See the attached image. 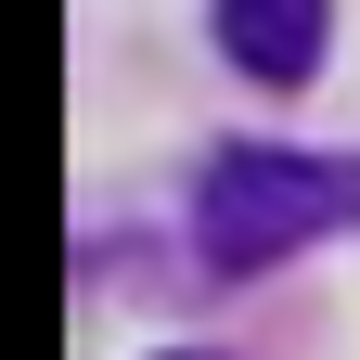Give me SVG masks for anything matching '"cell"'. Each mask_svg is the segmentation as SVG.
I'll use <instances>...</instances> for the list:
<instances>
[{
	"mask_svg": "<svg viewBox=\"0 0 360 360\" xmlns=\"http://www.w3.org/2000/svg\"><path fill=\"white\" fill-rule=\"evenodd\" d=\"M347 219H360V167H335V155H283V142H245V155L206 167V193H193V245H206V270H270V257L347 232Z\"/></svg>",
	"mask_w": 360,
	"mask_h": 360,
	"instance_id": "1",
	"label": "cell"
},
{
	"mask_svg": "<svg viewBox=\"0 0 360 360\" xmlns=\"http://www.w3.org/2000/svg\"><path fill=\"white\" fill-rule=\"evenodd\" d=\"M219 39H232V65L296 90L309 65H322V0H219Z\"/></svg>",
	"mask_w": 360,
	"mask_h": 360,
	"instance_id": "2",
	"label": "cell"
},
{
	"mask_svg": "<svg viewBox=\"0 0 360 360\" xmlns=\"http://www.w3.org/2000/svg\"><path fill=\"white\" fill-rule=\"evenodd\" d=\"M180 360H206V347H180Z\"/></svg>",
	"mask_w": 360,
	"mask_h": 360,
	"instance_id": "3",
	"label": "cell"
}]
</instances>
